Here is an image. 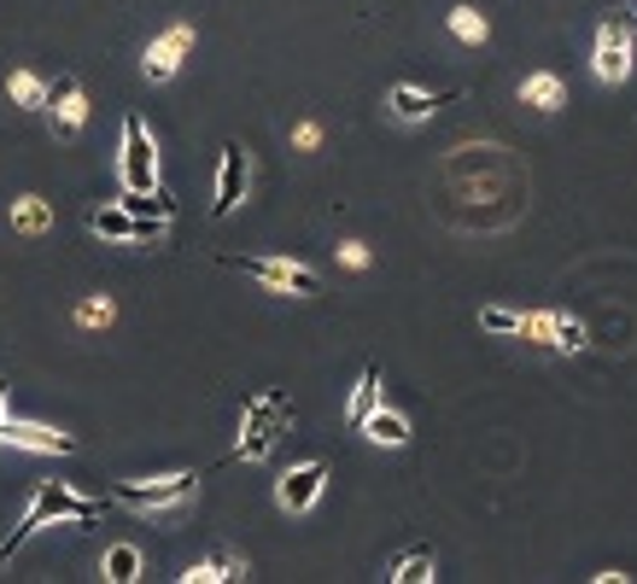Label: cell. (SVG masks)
<instances>
[{
  "mask_svg": "<svg viewBox=\"0 0 637 584\" xmlns=\"http://www.w3.org/2000/svg\"><path fill=\"white\" fill-rule=\"evenodd\" d=\"M100 514V503H88V497H76V491H65L59 479H48V486L35 491V503H30V514H24V526H12V538L0 544V561H7L18 544H24L30 532H41L48 520H94Z\"/></svg>",
  "mask_w": 637,
  "mask_h": 584,
  "instance_id": "obj_1",
  "label": "cell"
},
{
  "mask_svg": "<svg viewBox=\"0 0 637 584\" xmlns=\"http://www.w3.org/2000/svg\"><path fill=\"white\" fill-rule=\"evenodd\" d=\"M286 421H293V409H286L281 392H270V398H252V404H246V432H240V456H246V462L270 456Z\"/></svg>",
  "mask_w": 637,
  "mask_h": 584,
  "instance_id": "obj_2",
  "label": "cell"
},
{
  "mask_svg": "<svg viewBox=\"0 0 637 584\" xmlns=\"http://www.w3.org/2000/svg\"><path fill=\"white\" fill-rule=\"evenodd\" d=\"M123 187H129V194H147V187H158V153H153L147 123H140V117L123 123Z\"/></svg>",
  "mask_w": 637,
  "mask_h": 584,
  "instance_id": "obj_3",
  "label": "cell"
},
{
  "mask_svg": "<svg viewBox=\"0 0 637 584\" xmlns=\"http://www.w3.org/2000/svg\"><path fill=\"white\" fill-rule=\"evenodd\" d=\"M222 263L240 269V275H252V281H263V286H275V292H299V299H311V292H316L311 269L281 263V258H222Z\"/></svg>",
  "mask_w": 637,
  "mask_h": 584,
  "instance_id": "obj_4",
  "label": "cell"
},
{
  "mask_svg": "<svg viewBox=\"0 0 637 584\" xmlns=\"http://www.w3.org/2000/svg\"><path fill=\"white\" fill-rule=\"evenodd\" d=\"M199 491V473H170V479H153V486H117L112 497L129 509H176Z\"/></svg>",
  "mask_w": 637,
  "mask_h": 584,
  "instance_id": "obj_5",
  "label": "cell"
},
{
  "mask_svg": "<svg viewBox=\"0 0 637 584\" xmlns=\"http://www.w3.org/2000/svg\"><path fill=\"white\" fill-rule=\"evenodd\" d=\"M591 65H597L603 82H626L631 76V30L620 24V18H608V24L597 30V59H591Z\"/></svg>",
  "mask_w": 637,
  "mask_h": 584,
  "instance_id": "obj_6",
  "label": "cell"
},
{
  "mask_svg": "<svg viewBox=\"0 0 637 584\" xmlns=\"http://www.w3.org/2000/svg\"><path fill=\"white\" fill-rule=\"evenodd\" d=\"M0 445H12V450H48V456H71V450H76V438H71V432L41 427V421H12V415H7V427H0Z\"/></svg>",
  "mask_w": 637,
  "mask_h": 584,
  "instance_id": "obj_7",
  "label": "cell"
},
{
  "mask_svg": "<svg viewBox=\"0 0 637 584\" xmlns=\"http://www.w3.org/2000/svg\"><path fill=\"white\" fill-rule=\"evenodd\" d=\"M188 48H194V30L188 24H170L153 48H147V59H140V71H147L153 82H164V76H176V65L188 59Z\"/></svg>",
  "mask_w": 637,
  "mask_h": 584,
  "instance_id": "obj_8",
  "label": "cell"
},
{
  "mask_svg": "<svg viewBox=\"0 0 637 584\" xmlns=\"http://www.w3.org/2000/svg\"><path fill=\"white\" fill-rule=\"evenodd\" d=\"M88 228H94V234H106V240H158L164 234L158 217H129V211H112V205H106V211H94Z\"/></svg>",
  "mask_w": 637,
  "mask_h": 584,
  "instance_id": "obj_9",
  "label": "cell"
},
{
  "mask_svg": "<svg viewBox=\"0 0 637 584\" xmlns=\"http://www.w3.org/2000/svg\"><path fill=\"white\" fill-rule=\"evenodd\" d=\"M322 486H327V468H322V462H304V468H293V473H281L275 497H281V509H311L316 497H322Z\"/></svg>",
  "mask_w": 637,
  "mask_h": 584,
  "instance_id": "obj_10",
  "label": "cell"
},
{
  "mask_svg": "<svg viewBox=\"0 0 637 584\" xmlns=\"http://www.w3.org/2000/svg\"><path fill=\"white\" fill-rule=\"evenodd\" d=\"M48 106H53L59 135H76V129H82V117H88V100H82L76 76H59V82H53V88H48Z\"/></svg>",
  "mask_w": 637,
  "mask_h": 584,
  "instance_id": "obj_11",
  "label": "cell"
},
{
  "mask_svg": "<svg viewBox=\"0 0 637 584\" xmlns=\"http://www.w3.org/2000/svg\"><path fill=\"white\" fill-rule=\"evenodd\" d=\"M246 194V146L229 140L222 146V176H217V217H229Z\"/></svg>",
  "mask_w": 637,
  "mask_h": 584,
  "instance_id": "obj_12",
  "label": "cell"
},
{
  "mask_svg": "<svg viewBox=\"0 0 637 584\" xmlns=\"http://www.w3.org/2000/svg\"><path fill=\"white\" fill-rule=\"evenodd\" d=\"M521 100H526L532 112H562V106H567V88H562L556 71H539V76L521 82Z\"/></svg>",
  "mask_w": 637,
  "mask_h": 584,
  "instance_id": "obj_13",
  "label": "cell"
},
{
  "mask_svg": "<svg viewBox=\"0 0 637 584\" xmlns=\"http://www.w3.org/2000/svg\"><path fill=\"white\" fill-rule=\"evenodd\" d=\"M439 106H450V94H421V88H393V112L404 123H421V117H434Z\"/></svg>",
  "mask_w": 637,
  "mask_h": 584,
  "instance_id": "obj_14",
  "label": "cell"
},
{
  "mask_svg": "<svg viewBox=\"0 0 637 584\" xmlns=\"http://www.w3.org/2000/svg\"><path fill=\"white\" fill-rule=\"evenodd\" d=\"M123 211H129V217H158V222H170V217H176V199L158 194V187H147V194H129V187H123Z\"/></svg>",
  "mask_w": 637,
  "mask_h": 584,
  "instance_id": "obj_15",
  "label": "cell"
},
{
  "mask_svg": "<svg viewBox=\"0 0 637 584\" xmlns=\"http://www.w3.org/2000/svg\"><path fill=\"white\" fill-rule=\"evenodd\" d=\"M363 432L375 438V445H404V438H409V421H404L398 409H380V404H375V415L363 421Z\"/></svg>",
  "mask_w": 637,
  "mask_h": 584,
  "instance_id": "obj_16",
  "label": "cell"
},
{
  "mask_svg": "<svg viewBox=\"0 0 637 584\" xmlns=\"http://www.w3.org/2000/svg\"><path fill=\"white\" fill-rule=\"evenodd\" d=\"M48 222H53L48 199H18V205H12V228H18V234H41Z\"/></svg>",
  "mask_w": 637,
  "mask_h": 584,
  "instance_id": "obj_17",
  "label": "cell"
},
{
  "mask_svg": "<svg viewBox=\"0 0 637 584\" xmlns=\"http://www.w3.org/2000/svg\"><path fill=\"white\" fill-rule=\"evenodd\" d=\"M375 404H380V374L363 368V380H357V392H352V421L363 427L368 415H375Z\"/></svg>",
  "mask_w": 637,
  "mask_h": 584,
  "instance_id": "obj_18",
  "label": "cell"
},
{
  "mask_svg": "<svg viewBox=\"0 0 637 584\" xmlns=\"http://www.w3.org/2000/svg\"><path fill=\"white\" fill-rule=\"evenodd\" d=\"M135 573H140V555H135L129 544H112V550H106V578H112V584H129Z\"/></svg>",
  "mask_w": 637,
  "mask_h": 584,
  "instance_id": "obj_19",
  "label": "cell"
},
{
  "mask_svg": "<svg viewBox=\"0 0 637 584\" xmlns=\"http://www.w3.org/2000/svg\"><path fill=\"white\" fill-rule=\"evenodd\" d=\"M12 100L18 106H48V82H41L35 71H18L12 76Z\"/></svg>",
  "mask_w": 637,
  "mask_h": 584,
  "instance_id": "obj_20",
  "label": "cell"
},
{
  "mask_svg": "<svg viewBox=\"0 0 637 584\" xmlns=\"http://www.w3.org/2000/svg\"><path fill=\"white\" fill-rule=\"evenodd\" d=\"M393 578H398V584H427V578H434V555H427V550H409V555L398 561Z\"/></svg>",
  "mask_w": 637,
  "mask_h": 584,
  "instance_id": "obj_21",
  "label": "cell"
},
{
  "mask_svg": "<svg viewBox=\"0 0 637 584\" xmlns=\"http://www.w3.org/2000/svg\"><path fill=\"white\" fill-rule=\"evenodd\" d=\"M521 340L556 345V316H550V310H532V316H521Z\"/></svg>",
  "mask_w": 637,
  "mask_h": 584,
  "instance_id": "obj_22",
  "label": "cell"
},
{
  "mask_svg": "<svg viewBox=\"0 0 637 584\" xmlns=\"http://www.w3.org/2000/svg\"><path fill=\"white\" fill-rule=\"evenodd\" d=\"M240 573H246L240 561H199V567L181 573V578H188V584H217V578H240Z\"/></svg>",
  "mask_w": 637,
  "mask_h": 584,
  "instance_id": "obj_23",
  "label": "cell"
},
{
  "mask_svg": "<svg viewBox=\"0 0 637 584\" xmlns=\"http://www.w3.org/2000/svg\"><path fill=\"white\" fill-rule=\"evenodd\" d=\"M450 30H457L462 41H485V18L474 7H450Z\"/></svg>",
  "mask_w": 637,
  "mask_h": 584,
  "instance_id": "obj_24",
  "label": "cell"
},
{
  "mask_svg": "<svg viewBox=\"0 0 637 584\" xmlns=\"http://www.w3.org/2000/svg\"><path fill=\"white\" fill-rule=\"evenodd\" d=\"M480 327L485 333H521V316H515V310H503V304H485L480 310Z\"/></svg>",
  "mask_w": 637,
  "mask_h": 584,
  "instance_id": "obj_25",
  "label": "cell"
},
{
  "mask_svg": "<svg viewBox=\"0 0 637 584\" xmlns=\"http://www.w3.org/2000/svg\"><path fill=\"white\" fill-rule=\"evenodd\" d=\"M112 316H117V304H112V299H88V304L76 310V322H82V327H106Z\"/></svg>",
  "mask_w": 637,
  "mask_h": 584,
  "instance_id": "obj_26",
  "label": "cell"
},
{
  "mask_svg": "<svg viewBox=\"0 0 637 584\" xmlns=\"http://www.w3.org/2000/svg\"><path fill=\"white\" fill-rule=\"evenodd\" d=\"M591 340H585V327L573 322V316H556V351H585Z\"/></svg>",
  "mask_w": 637,
  "mask_h": 584,
  "instance_id": "obj_27",
  "label": "cell"
},
{
  "mask_svg": "<svg viewBox=\"0 0 637 584\" xmlns=\"http://www.w3.org/2000/svg\"><path fill=\"white\" fill-rule=\"evenodd\" d=\"M340 263H352V269H368V246H340Z\"/></svg>",
  "mask_w": 637,
  "mask_h": 584,
  "instance_id": "obj_28",
  "label": "cell"
},
{
  "mask_svg": "<svg viewBox=\"0 0 637 584\" xmlns=\"http://www.w3.org/2000/svg\"><path fill=\"white\" fill-rule=\"evenodd\" d=\"M293 140H299V146H316V140H322V129H316V123H299V135H293Z\"/></svg>",
  "mask_w": 637,
  "mask_h": 584,
  "instance_id": "obj_29",
  "label": "cell"
},
{
  "mask_svg": "<svg viewBox=\"0 0 637 584\" xmlns=\"http://www.w3.org/2000/svg\"><path fill=\"white\" fill-rule=\"evenodd\" d=\"M0 427H7V398H0Z\"/></svg>",
  "mask_w": 637,
  "mask_h": 584,
  "instance_id": "obj_30",
  "label": "cell"
}]
</instances>
